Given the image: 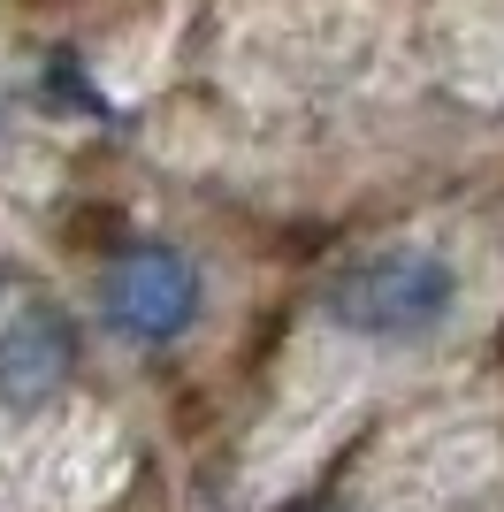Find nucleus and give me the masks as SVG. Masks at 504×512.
Listing matches in <instances>:
<instances>
[{
	"label": "nucleus",
	"instance_id": "2",
	"mask_svg": "<svg viewBox=\"0 0 504 512\" xmlns=\"http://www.w3.org/2000/svg\"><path fill=\"white\" fill-rule=\"evenodd\" d=\"M100 314L130 344H168L199 321V268L176 245H130L100 276Z\"/></svg>",
	"mask_w": 504,
	"mask_h": 512
},
{
	"label": "nucleus",
	"instance_id": "3",
	"mask_svg": "<svg viewBox=\"0 0 504 512\" xmlns=\"http://www.w3.org/2000/svg\"><path fill=\"white\" fill-rule=\"evenodd\" d=\"M77 375V321L62 306H23L0 329V413H39Z\"/></svg>",
	"mask_w": 504,
	"mask_h": 512
},
{
	"label": "nucleus",
	"instance_id": "1",
	"mask_svg": "<svg viewBox=\"0 0 504 512\" xmlns=\"http://www.w3.org/2000/svg\"><path fill=\"white\" fill-rule=\"evenodd\" d=\"M336 329L352 337H375V344H420L436 337L451 306H459V268L428 245H382V253H359L344 260L321 291Z\"/></svg>",
	"mask_w": 504,
	"mask_h": 512
}]
</instances>
